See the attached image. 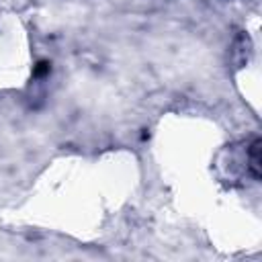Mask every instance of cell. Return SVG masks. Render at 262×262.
<instances>
[{
  "label": "cell",
  "mask_w": 262,
  "mask_h": 262,
  "mask_svg": "<svg viewBox=\"0 0 262 262\" xmlns=\"http://www.w3.org/2000/svg\"><path fill=\"white\" fill-rule=\"evenodd\" d=\"M260 139L254 137L246 145V170L254 180H260Z\"/></svg>",
  "instance_id": "1"
},
{
  "label": "cell",
  "mask_w": 262,
  "mask_h": 262,
  "mask_svg": "<svg viewBox=\"0 0 262 262\" xmlns=\"http://www.w3.org/2000/svg\"><path fill=\"white\" fill-rule=\"evenodd\" d=\"M49 70H51V63L49 61H39L35 66V78H45L49 74Z\"/></svg>",
  "instance_id": "2"
}]
</instances>
